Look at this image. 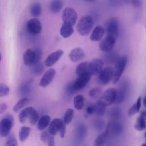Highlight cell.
Returning <instances> with one entry per match:
<instances>
[{"label": "cell", "instance_id": "obj_1", "mask_svg": "<svg viewBox=\"0 0 146 146\" xmlns=\"http://www.w3.org/2000/svg\"><path fill=\"white\" fill-rule=\"evenodd\" d=\"M94 26V19L90 15L82 17L77 25L76 29L78 33L82 36H87L91 32Z\"/></svg>", "mask_w": 146, "mask_h": 146}, {"label": "cell", "instance_id": "obj_2", "mask_svg": "<svg viewBox=\"0 0 146 146\" xmlns=\"http://www.w3.org/2000/svg\"><path fill=\"white\" fill-rule=\"evenodd\" d=\"M117 96V90L115 88H110L100 96L97 102L103 106H109L116 102Z\"/></svg>", "mask_w": 146, "mask_h": 146}, {"label": "cell", "instance_id": "obj_3", "mask_svg": "<svg viewBox=\"0 0 146 146\" xmlns=\"http://www.w3.org/2000/svg\"><path fill=\"white\" fill-rule=\"evenodd\" d=\"M115 74V68L112 66H106L98 74V81L103 85L108 84L113 80Z\"/></svg>", "mask_w": 146, "mask_h": 146}, {"label": "cell", "instance_id": "obj_4", "mask_svg": "<svg viewBox=\"0 0 146 146\" xmlns=\"http://www.w3.org/2000/svg\"><path fill=\"white\" fill-rule=\"evenodd\" d=\"M62 18L63 22L74 26L77 21V13L75 10L72 7H66L62 14Z\"/></svg>", "mask_w": 146, "mask_h": 146}, {"label": "cell", "instance_id": "obj_5", "mask_svg": "<svg viewBox=\"0 0 146 146\" xmlns=\"http://www.w3.org/2000/svg\"><path fill=\"white\" fill-rule=\"evenodd\" d=\"M128 61V58L126 55L121 56L117 62L115 68V74L114 77L112 80L113 84H116L119 80L124 69L126 66Z\"/></svg>", "mask_w": 146, "mask_h": 146}, {"label": "cell", "instance_id": "obj_6", "mask_svg": "<svg viewBox=\"0 0 146 146\" xmlns=\"http://www.w3.org/2000/svg\"><path fill=\"white\" fill-rule=\"evenodd\" d=\"M26 29L30 34L37 35L42 31V26L40 21L36 18V17H34L27 21L26 23Z\"/></svg>", "mask_w": 146, "mask_h": 146}, {"label": "cell", "instance_id": "obj_7", "mask_svg": "<svg viewBox=\"0 0 146 146\" xmlns=\"http://www.w3.org/2000/svg\"><path fill=\"white\" fill-rule=\"evenodd\" d=\"M116 39L112 36L106 35V37L99 43V49L104 52H110L115 45Z\"/></svg>", "mask_w": 146, "mask_h": 146}, {"label": "cell", "instance_id": "obj_8", "mask_svg": "<svg viewBox=\"0 0 146 146\" xmlns=\"http://www.w3.org/2000/svg\"><path fill=\"white\" fill-rule=\"evenodd\" d=\"M91 75H92L90 72H87L79 75L78 77L72 83L75 90L76 91H79L84 88L90 82L91 78Z\"/></svg>", "mask_w": 146, "mask_h": 146}, {"label": "cell", "instance_id": "obj_9", "mask_svg": "<svg viewBox=\"0 0 146 146\" xmlns=\"http://www.w3.org/2000/svg\"><path fill=\"white\" fill-rule=\"evenodd\" d=\"M107 35H109L117 39L119 35V23L116 18H111L106 25Z\"/></svg>", "mask_w": 146, "mask_h": 146}, {"label": "cell", "instance_id": "obj_10", "mask_svg": "<svg viewBox=\"0 0 146 146\" xmlns=\"http://www.w3.org/2000/svg\"><path fill=\"white\" fill-rule=\"evenodd\" d=\"M13 121L11 119L5 117L0 121V135L2 137H7L10 133Z\"/></svg>", "mask_w": 146, "mask_h": 146}, {"label": "cell", "instance_id": "obj_11", "mask_svg": "<svg viewBox=\"0 0 146 146\" xmlns=\"http://www.w3.org/2000/svg\"><path fill=\"white\" fill-rule=\"evenodd\" d=\"M56 75V71L53 68L47 70L43 75L40 80L39 86L42 87H46L51 83L55 76Z\"/></svg>", "mask_w": 146, "mask_h": 146}, {"label": "cell", "instance_id": "obj_12", "mask_svg": "<svg viewBox=\"0 0 146 146\" xmlns=\"http://www.w3.org/2000/svg\"><path fill=\"white\" fill-rule=\"evenodd\" d=\"M104 63L99 58H95L90 62V72L92 75H98L103 68Z\"/></svg>", "mask_w": 146, "mask_h": 146}, {"label": "cell", "instance_id": "obj_13", "mask_svg": "<svg viewBox=\"0 0 146 146\" xmlns=\"http://www.w3.org/2000/svg\"><path fill=\"white\" fill-rule=\"evenodd\" d=\"M63 54V51L62 50H56L51 53L46 59L44 64L47 67H51L57 61H58Z\"/></svg>", "mask_w": 146, "mask_h": 146}, {"label": "cell", "instance_id": "obj_14", "mask_svg": "<svg viewBox=\"0 0 146 146\" xmlns=\"http://www.w3.org/2000/svg\"><path fill=\"white\" fill-rule=\"evenodd\" d=\"M64 122L60 119L55 118L52 120L49 125L48 131L50 133L53 135H56L58 133H59V131L64 124Z\"/></svg>", "mask_w": 146, "mask_h": 146}, {"label": "cell", "instance_id": "obj_15", "mask_svg": "<svg viewBox=\"0 0 146 146\" xmlns=\"http://www.w3.org/2000/svg\"><path fill=\"white\" fill-rule=\"evenodd\" d=\"M68 57L72 62H78L84 59L85 57V52L82 48L76 47L70 52Z\"/></svg>", "mask_w": 146, "mask_h": 146}, {"label": "cell", "instance_id": "obj_16", "mask_svg": "<svg viewBox=\"0 0 146 146\" xmlns=\"http://www.w3.org/2000/svg\"><path fill=\"white\" fill-rule=\"evenodd\" d=\"M23 63L25 65L30 66L35 63V52L34 50L27 48L23 54Z\"/></svg>", "mask_w": 146, "mask_h": 146}, {"label": "cell", "instance_id": "obj_17", "mask_svg": "<svg viewBox=\"0 0 146 146\" xmlns=\"http://www.w3.org/2000/svg\"><path fill=\"white\" fill-rule=\"evenodd\" d=\"M105 33L104 29L100 25L96 26L93 30L91 35L90 40L93 42H97L101 40Z\"/></svg>", "mask_w": 146, "mask_h": 146}, {"label": "cell", "instance_id": "obj_18", "mask_svg": "<svg viewBox=\"0 0 146 146\" xmlns=\"http://www.w3.org/2000/svg\"><path fill=\"white\" fill-rule=\"evenodd\" d=\"M121 131V125L116 122L111 121L107 125L106 132L107 133L108 136L110 134L111 135H118Z\"/></svg>", "mask_w": 146, "mask_h": 146}, {"label": "cell", "instance_id": "obj_19", "mask_svg": "<svg viewBox=\"0 0 146 146\" xmlns=\"http://www.w3.org/2000/svg\"><path fill=\"white\" fill-rule=\"evenodd\" d=\"M146 116V112L143 111L140 115L137 117L136 123L135 124V128L138 131H142L146 128V123L145 117Z\"/></svg>", "mask_w": 146, "mask_h": 146}, {"label": "cell", "instance_id": "obj_20", "mask_svg": "<svg viewBox=\"0 0 146 146\" xmlns=\"http://www.w3.org/2000/svg\"><path fill=\"white\" fill-rule=\"evenodd\" d=\"M34 110V108L31 106L26 107L25 108L22 110L19 115V120L20 123L22 124H25L27 121V119H29L30 116Z\"/></svg>", "mask_w": 146, "mask_h": 146}, {"label": "cell", "instance_id": "obj_21", "mask_svg": "<svg viewBox=\"0 0 146 146\" xmlns=\"http://www.w3.org/2000/svg\"><path fill=\"white\" fill-rule=\"evenodd\" d=\"M73 26L63 23L60 30V34L63 38H68L70 37L74 33Z\"/></svg>", "mask_w": 146, "mask_h": 146}, {"label": "cell", "instance_id": "obj_22", "mask_svg": "<svg viewBox=\"0 0 146 146\" xmlns=\"http://www.w3.org/2000/svg\"><path fill=\"white\" fill-rule=\"evenodd\" d=\"M78 76L90 72V62H83L79 64L75 70Z\"/></svg>", "mask_w": 146, "mask_h": 146}, {"label": "cell", "instance_id": "obj_23", "mask_svg": "<svg viewBox=\"0 0 146 146\" xmlns=\"http://www.w3.org/2000/svg\"><path fill=\"white\" fill-rule=\"evenodd\" d=\"M50 120H51V117L48 115H45L41 116L39 118L38 122V125H37L38 129L40 131H43L44 129H46V128H47V127L49 125Z\"/></svg>", "mask_w": 146, "mask_h": 146}, {"label": "cell", "instance_id": "obj_24", "mask_svg": "<svg viewBox=\"0 0 146 146\" xmlns=\"http://www.w3.org/2000/svg\"><path fill=\"white\" fill-rule=\"evenodd\" d=\"M141 96H140L137 98V100L135 103H134L131 108L129 109L128 112V116H132L136 113H137L141 107Z\"/></svg>", "mask_w": 146, "mask_h": 146}, {"label": "cell", "instance_id": "obj_25", "mask_svg": "<svg viewBox=\"0 0 146 146\" xmlns=\"http://www.w3.org/2000/svg\"><path fill=\"white\" fill-rule=\"evenodd\" d=\"M42 6L40 3L35 2L33 3L30 9V12L31 15L34 17H38L42 14Z\"/></svg>", "mask_w": 146, "mask_h": 146}, {"label": "cell", "instance_id": "obj_26", "mask_svg": "<svg viewBox=\"0 0 146 146\" xmlns=\"http://www.w3.org/2000/svg\"><path fill=\"white\" fill-rule=\"evenodd\" d=\"M74 107L77 110H81L83 108L84 104V98L82 95H78L75 96L73 100Z\"/></svg>", "mask_w": 146, "mask_h": 146}, {"label": "cell", "instance_id": "obj_27", "mask_svg": "<svg viewBox=\"0 0 146 146\" xmlns=\"http://www.w3.org/2000/svg\"><path fill=\"white\" fill-rule=\"evenodd\" d=\"M63 5L62 0H52L50 4V10L53 13H58L62 10Z\"/></svg>", "mask_w": 146, "mask_h": 146}, {"label": "cell", "instance_id": "obj_28", "mask_svg": "<svg viewBox=\"0 0 146 146\" xmlns=\"http://www.w3.org/2000/svg\"><path fill=\"white\" fill-rule=\"evenodd\" d=\"M30 130V128L27 126H22L19 132V139L21 141L23 142L28 138Z\"/></svg>", "mask_w": 146, "mask_h": 146}, {"label": "cell", "instance_id": "obj_29", "mask_svg": "<svg viewBox=\"0 0 146 146\" xmlns=\"http://www.w3.org/2000/svg\"><path fill=\"white\" fill-rule=\"evenodd\" d=\"M29 99L27 97H24L21 99L13 107V110L14 112H18L23 107L29 103Z\"/></svg>", "mask_w": 146, "mask_h": 146}, {"label": "cell", "instance_id": "obj_30", "mask_svg": "<svg viewBox=\"0 0 146 146\" xmlns=\"http://www.w3.org/2000/svg\"><path fill=\"white\" fill-rule=\"evenodd\" d=\"M107 136H108V134L106 131L100 134L94 140V145L100 146V145H103L105 143Z\"/></svg>", "mask_w": 146, "mask_h": 146}, {"label": "cell", "instance_id": "obj_31", "mask_svg": "<svg viewBox=\"0 0 146 146\" xmlns=\"http://www.w3.org/2000/svg\"><path fill=\"white\" fill-rule=\"evenodd\" d=\"M74 116V110L72 108L67 109L64 116V119H63L64 122L66 124H70Z\"/></svg>", "mask_w": 146, "mask_h": 146}, {"label": "cell", "instance_id": "obj_32", "mask_svg": "<svg viewBox=\"0 0 146 146\" xmlns=\"http://www.w3.org/2000/svg\"><path fill=\"white\" fill-rule=\"evenodd\" d=\"M94 113L98 116L103 115L106 111V107L103 106L98 102L95 104H94Z\"/></svg>", "mask_w": 146, "mask_h": 146}, {"label": "cell", "instance_id": "obj_33", "mask_svg": "<svg viewBox=\"0 0 146 146\" xmlns=\"http://www.w3.org/2000/svg\"><path fill=\"white\" fill-rule=\"evenodd\" d=\"M38 120H39V113L34 108V110L31 112L30 116V117L29 119V123L31 125H35L38 122Z\"/></svg>", "mask_w": 146, "mask_h": 146}, {"label": "cell", "instance_id": "obj_34", "mask_svg": "<svg viewBox=\"0 0 146 146\" xmlns=\"http://www.w3.org/2000/svg\"><path fill=\"white\" fill-rule=\"evenodd\" d=\"M17 140L14 134H9L6 140L5 145L6 146H17Z\"/></svg>", "mask_w": 146, "mask_h": 146}, {"label": "cell", "instance_id": "obj_35", "mask_svg": "<svg viewBox=\"0 0 146 146\" xmlns=\"http://www.w3.org/2000/svg\"><path fill=\"white\" fill-rule=\"evenodd\" d=\"M9 91H10V88L7 85H6L2 83H1L0 84V96H1V97H3V96L7 95L9 94Z\"/></svg>", "mask_w": 146, "mask_h": 146}, {"label": "cell", "instance_id": "obj_36", "mask_svg": "<svg viewBox=\"0 0 146 146\" xmlns=\"http://www.w3.org/2000/svg\"><path fill=\"white\" fill-rule=\"evenodd\" d=\"M33 65H34V67L33 70L34 74H35L36 75H39L42 74L43 70V67L42 63L40 64V63H39V62H38Z\"/></svg>", "mask_w": 146, "mask_h": 146}, {"label": "cell", "instance_id": "obj_37", "mask_svg": "<svg viewBox=\"0 0 146 146\" xmlns=\"http://www.w3.org/2000/svg\"><path fill=\"white\" fill-rule=\"evenodd\" d=\"M102 89L99 87H95L92 89H91L89 91V95L92 98H95L97 96L99 95L101 93Z\"/></svg>", "mask_w": 146, "mask_h": 146}, {"label": "cell", "instance_id": "obj_38", "mask_svg": "<svg viewBox=\"0 0 146 146\" xmlns=\"http://www.w3.org/2000/svg\"><path fill=\"white\" fill-rule=\"evenodd\" d=\"M94 113V104H90L87 106L86 108L84 116L86 117H88L90 115H92Z\"/></svg>", "mask_w": 146, "mask_h": 146}, {"label": "cell", "instance_id": "obj_39", "mask_svg": "<svg viewBox=\"0 0 146 146\" xmlns=\"http://www.w3.org/2000/svg\"><path fill=\"white\" fill-rule=\"evenodd\" d=\"M34 50V52H35V63H36L39 62V60L40 59V58L42 57V50L40 48H35Z\"/></svg>", "mask_w": 146, "mask_h": 146}, {"label": "cell", "instance_id": "obj_40", "mask_svg": "<svg viewBox=\"0 0 146 146\" xmlns=\"http://www.w3.org/2000/svg\"><path fill=\"white\" fill-rule=\"evenodd\" d=\"M124 3H131L133 6L138 7L141 5V0H124Z\"/></svg>", "mask_w": 146, "mask_h": 146}, {"label": "cell", "instance_id": "obj_41", "mask_svg": "<svg viewBox=\"0 0 146 146\" xmlns=\"http://www.w3.org/2000/svg\"><path fill=\"white\" fill-rule=\"evenodd\" d=\"M49 132L48 131H46V130H44L43 131L41 134H40V140L44 143H47V139H48V136H49Z\"/></svg>", "mask_w": 146, "mask_h": 146}, {"label": "cell", "instance_id": "obj_42", "mask_svg": "<svg viewBox=\"0 0 146 146\" xmlns=\"http://www.w3.org/2000/svg\"><path fill=\"white\" fill-rule=\"evenodd\" d=\"M54 135H51V133L49 134L48 139H47V144L49 146H53L55 144V140H54Z\"/></svg>", "mask_w": 146, "mask_h": 146}, {"label": "cell", "instance_id": "obj_43", "mask_svg": "<svg viewBox=\"0 0 146 146\" xmlns=\"http://www.w3.org/2000/svg\"><path fill=\"white\" fill-rule=\"evenodd\" d=\"M108 2L112 6H115L120 5L122 2H124V0H108Z\"/></svg>", "mask_w": 146, "mask_h": 146}, {"label": "cell", "instance_id": "obj_44", "mask_svg": "<svg viewBox=\"0 0 146 146\" xmlns=\"http://www.w3.org/2000/svg\"><path fill=\"white\" fill-rule=\"evenodd\" d=\"M66 90L70 94H74L76 91L73 86L72 83H70L69 84H68V86L66 87Z\"/></svg>", "mask_w": 146, "mask_h": 146}, {"label": "cell", "instance_id": "obj_45", "mask_svg": "<svg viewBox=\"0 0 146 146\" xmlns=\"http://www.w3.org/2000/svg\"><path fill=\"white\" fill-rule=\"evenodd\" d=\"M66 124L64 123L59 131V134H60V136L61 138H64L65 136V133H66Z\"/></svg>", "mask_w": 146, "mask_h": 146}, {"label": "cell", "instance_id": "obj_46", "mask_svg": "<svg viewBox=\"0 0 146 146\" xmlns=\"http://www.w3.org/2000/svg\"><path fill=\"white\" fill-rule=\"evenodd\" d=\"M7 108V106L5 103H2L0 105V113H2L6 111Z\"/></svg>", "mask_w": 146, "mask_h": 146}, {"label": "cell", "instance_id": "obj_47", "mask_svg": "<svg viewBox=\"0 0 146 146\" xmlns=\"http://www.w3.org/2000/svg\"><path fill=\"white\" fill-rule=\"evenodd\" d=\"M118 114H119V112L118 111L117 109H116V108L113 109V110H112L111 112V115L113 117H117L118 116Z\"/></svg>", "mask_w": 146, "mask_h": 146}, {"label": "cell", "instance_id": "obj_48", "mask_svg": "<svg viewBox=\"0 0 146 146\" xmlns=\"http://www.w3.org/2000/svg\"><path fill=\"white\" fill-rule=\"evenodd\" d=\"M95 127H98L97 128H99V129H101L102 127L103 126V122H102V121L100 120H97L95 121Z\"/></svg>", "mask_w": 146, "mask_h": 146}, {"label": "cell", "instance_id": "obj_49", "mask_svg": "<svg viewBox=\"0 0 146 146\" xmlns=\"http://www.w3.org/2000/svg\"><path fill=\"white\" fill-rule=\"evenodd\" d=\"M143 102V104H144V107L146 108V95L144 97Z\"/></svg>", "mask_w": 146, "mask_h": 146}, {"label": "cell", "instance_id": "obj_50", "mask_svg": "<svg viewBox=\"0 0 146 146\" xmlns=\"http://www.w3.org/2000/svg\"><path fill=\"white\" fill-rule=\"evenodd\" d=\"M84 1L88 3H93V2H95L96 0H84Z\"/></svg>", "mask_w": 146, "mask_h": 146}, {"label": "cell", "instance_id": "obj_51", "mask_svg": "<svg viewBox=\"0 0 146 146\" xmlns=\"http://www.w3.org/2000/svg\"><path fill=\"white\" fill-rule=\"evenodd\" d=\"M142 145H146V141H145V143L143 144H142Z\"/></svg>", "mask_w": 146, "mask_h": 146}, {"label": "cell", "instance_id": "obj_52", "mask_svg": "<svg viewBox=\"0 0 146 146\" xmlns=\"http://www.w3.org/2000/svg\"><path fill=\"white\" fill-rule=\"evenodd\" d=\"M144 136H145V137L146 138V132L145 133V134H144Z\"/></svg>", "mask_w": 146, "mask_h": 146}, {"label": "cell", "instance_id": "obj_53", "mask_svg": "<svg viewBox=\"0 0 146 146\" xmlns=\"http://www.w3.org/2000/svg\"><path fill=\"white\" fill-rule=\"evenodd\" d=\"M145 28H146V24H145Z\"/></svg>", "mask_w": 146, "mask_h": 146}, {"label": "cell", "instance_id": "obj_54", "mask_svg": "<svg viewBox=\"0 0 146 146\" xmlns=\"http://www.w3.org/2000/svg\"><path fill=\"white\" fill-rule=\"evenodd\" d=\"M145 117H146V116H145Z\"/></svg>", "mask_w": 146, "mask_h": 146}]
</instances>
